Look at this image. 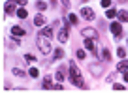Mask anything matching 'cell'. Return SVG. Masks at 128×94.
<instances>
[{
  "label": "cell",
  "instance_id": "1",
  "mask_svg": "<svg viewBox=\"0 0 128 94\" xmlns=\"http://www.w3.org/2000/svg\"><path fill=\"white\" fill-rule=\"evenodd\" d=\"M70 81H72L76 86H79V88H87L85 81L81 79V72H79V68H77V64L74 62V60H70Z\"/></svg>",
  "mask_w": 128,
  "mask_h": 94
},
{
  "label": "cell",
  "instance_id": "2",
  "mask_svg": "<svg viewBox=\"0 0 128 94\" xmlns=\"http://www.w3.org/2000/svg\"><path fill=\"white\" fill-rule=\"evenodd\" d=\"M36 45L38 49L42 51V55H51V42H49V38H45L44 34H38L36 36Z\"/></svg>",
  "mask_w": 128,
  "mask_h": 94
},
{
  "label": "cell",
  "instance_id": "3",
  "mask_svg": "<svg viewBox=\"0 0 128 94\" xmlns=\"http://www.w3.org/2000/svg\"><path fill=\"white\" fill-rule=\"evenodd\" d=\"M83 40H85V49L92 51L96 58H100V53H98V49H96V40H90V38H83Z\"/></svg>",
  "mask_w": 128,
  "mask_h": 94
},
{
  "label": "cell",
  "instance_id": "4",
  "mask_svg": "<svg viewBox=\"0 0 128 94\" xmlns=\"http://www.w3.org/2000/svg\"><path fill=\"white\" fill-rule=\"evenodd\" d=\"M81 36L83 38H90V40H98V30L92 26H85L83 30H81Z\"/></svg>",
  "mask_w": 128,
  "mask_h": 94
},
{
  "label": "cell",
  "instance_id": "5",
  "mask_svg": "<svg viewBox=\"0 0 128 94\" xmlns=\"http://www.w3.org/2000/svg\"><path fill=\"white\" fill-rule=\"evenodd\" d=\"M109 30H111V34L115 36V38H120V34H122V24H120V21H113Z\"/></svg>",
  "mask_w": 128,
  "mask_h": 94
},
{
  "label": "cell",
  "instance_id": "6",
  "mask_svg": "<svg viewBox=\"0 0 128 94\" xmlns=\"http://www.w3.org/2000/svg\"><path fill=\"white\" fill-rule=\"evenodd\" d=\"M81 17L87 19V21H92L94 19V10L88 8V6H83V8H81Z\"/></svg>",
  "mask_w": 128,
  "mask_h": 94
},
{
  "label": "cell",
  "instance_id": "7",
  "mask_svg": "<svg viewBox=\"0 0 128 94\" xmlns=\"http://www.w3.org/2000/svg\"><path fill=\"white\" fill-rule=\"evenodd\" d=\"M88 72H90L94 77H100V74L104 72V66H102V64H90V66H88Z\"/></svg>",
  "mask_w": 128,
  "mask_h": 94
},
{
  "label": "cell",
  "instance_id": "8",
  "mask_svg": "<svg viewBox=\"0 0 128 94\" xmlns=\"http://www.w3.org/2000/svg\"><path fill=\"white\" fill-rule=\"evenodd\" d=\"M56 38H58L60 43H66V42H68V38H70V30H68V28H60V32H58Z\"/></svg>",
  "mask_w": 128,
  "mask_h": 94
},
{
  "label": "cell",
  "instance_id": "9",
  "mask_svg": "<svg viewBox=\"0 0 128 94\" xmlns=\"http://www.w3.org/2000/svg\"><path fill=\"white\" fill-rule=\"evenodd\" d=\"M12 36H17V38L26 36V30H24L23 26H19V24H15V26H12Z\"/></svg>",
  "mask_w": 128,
  "mask_h": 94
},
{
  "label": "cell",
  "instance_id": "10",
  "mask_svg": "<svg viewBox=\"0 0 128 94\" xmlns=\"http://www.w3.org/2000/svg\"><path fill=\"white\" fill-rule=\"evenodd\" d=\"M40 34H44L45 38H49V40H51L53 36H55V26H44V28L40 30Z\"/></svg>",
  "mask_w": 128,
  "mask_h": 94
},
{
  "label": "cell",
  "instance_id": "11",
  "mask_svg": "<svg viewBox=\"0 0 128 94\" xmlns=\"http://www.w3.org/2000/svg\"><path fill=\"white\" fill-rule=\"evenodd\" d=\"M42 88H44V90H53V88H55V85H53V81H51V75H45V77H44V85H42Z\"/></svg>",
  "mask_w": 128,
  "mask_h": 94
},
{
  "label": "cell",
  "instance_id": "12",
  "mask_svg": "<svg viewBox=\"0 0 128 94\" xmlns=\"http://www.w3.org/2000/svg\"><path fill=\"white\" fill-rule=\"evenodd\" d=\"M4 12L8 13V15H12V13H15V2H8V4L4 6Z\"/></svg>",
  "mask_w": 128,
  "mask_h": 94
},
{
  "label": "cell",
  "instance_id": "13",
  "mask_svg": "<svg viewBox=\"0 0 128 94\" xmlns=\"http://www.w3.org/2000/svg\"><path fill=\"white\" fill-rule=\"evenodd\" d=\"M117 17H119L120 23H126L128 21V12L126 10H120V12H117Z\"/></svg>",
  "mask_w": 128,
  "mask_h": 94
},
{
  "label": "cell",
  "instance_id": "14",
  "mask_svg": "<svg viewBox=\"0 0 128 94\" xmlns=\"http://www.w3.org/2000/svg\"><path fill=\"white\" fill-rule=\"evenodd\" d=\"M55 79L58 83H62L64 79H66V75H64V68H58V70H56V74H55Z\"/></svg>",
  "mask_w": 128,
  "mask_h": 94
},
{
  "label": "cell",
  "instance_id": "15",
  "mask_svg": "<svg viewBox=\"0 0 128 94\" xmlns=\"http://www.w3.org/2000/svg\"><path fill=\"white\" fill-rule=\"evenodd\" d=\"M117 72H128V60H120L119 64H117Z\"/></svg>",
  "mask_w": 128,
  "mask_h": 94
},
{
  "label": "cell",
  "instance_id": "16",
  "mask_svg": "<svg viewBox=\"0 0 128 94\" xmlns=\"http://www.w3.org/2000/svg\"><path fill=\"white\" fill-rule=\"evenodd\" d=\"M34 24H36V26H44V24H45V17H44V15H36Z\"/></svg>",
  "mask_w": 128,
  "mask_h": 94
},
{
  "label": "cell",
  "instance_id": "17",
  "mask_svg": "<svg viewBox=\"0 0 128 94\" xmlns=\"http://www.w3.org/2000/svg\"><path fill=\"white\" fill-rule=\"evenodd\" d=\"M102 58H104L106 62H108V60H111V53H109V49H106V47L102 49Z\"/></svg>",
  "mask_w": 128,
  "mask_h": 94
},
{
  "label": "cell",
  "instance_id": "18",
  "mask_svg": "<svg viewBox=\"0 0 128 94\" xmlns=\"http://www.w3.org/2000/svg\"><path fill=\"white\" fill-rule=\"evenodd\" d=\"M60 58H64V49L62 47H58L55 51V60H60Z\"/></svg>",
  "mask_w": 128,
  "mask_h": 94
},
{
  "label": "cell",
  "instance_id": "19",
  "mask_svg": "<svg viewBox=\"0 0 128 94\" xmlns=\"http://www.w3.org/2000/svg\"><path fill=\"white\" fill-rule=\"evenodd\" d=\"M36 10H38V12H44V10H47V4L42 2V0H38V2H36Z\"/></svg>",
  "mask_w": 128,
  "mask_h": 94
},
{
  "label": "cell",
  "instance_id": "20",
  "mask_svg": "<svg viewBox=\"0 0 128 94\" xmlns=\"http://www.w3.org/2000/svg\"><path fill=\"white\" fill-rule=\"evenodd\" d=\"M17 17H19V19H26V17H28V12H26V10H17Z\"/></svg>",
  "mask_w": 128,
  "mask_h": 94
},
{
  "label": "cell",
  "instance_id": "21",
  "mask_svg": "<svg viewBox=\"0 0 128 94\" xmlns=\"http://www.w3.org/2000/svg\"><path fill=\"white\" fill-rule=\"evenodd\" d=\"M106 17H108V19H115V17H117V12H115V10H111V8H108Z\"/></svg>",
  "mask_w": 128,
  "mask_h": 94
},
{
  "label": "cell",
  "instance_id": "22",
  "mask_svg": "<svg viewBox=\"0 0 128 94\" xmlns=\"http://www.w3.org/2000/svg\"><path fill=\"white\" fill-rule=\"evenodd\" d=\"M117 56H119V58H126V49H124V47H119V49H117Z\"/></svg>",
  "mask_w": 128,
  "mask_h": 94
},
{
  "label": "cell",
  "instance_id": "23",
  "mask_svg": "<svg viewBox=\"0 0 128 94\" xmlns=\"http://www.w3.org/2000/svg\"><path fill=\"white\" fill-rule=\"evenodd\" d=\"M28 75H30V77H40V72H38V68H30V70H28Z\"/></svg>",
  "mask_w": 128,
  "mask_h": 94
},
{
  "label": "cell",
  "instance_id": "24",
  "mask_svg": "<svg viewBox=\"0 0 128 94\" xmlns=\"http://www.w3.org/2000/svg\"><path fill=\"white\" fill-rule=\"evenodd\" d=\"M12 74H13V75H17V77H24V75H26L23 70H19V68H13V70H12Z\"/></svg>",
  "mask_w": 128,
  "mask_h": 94
},
{
  "label": "cell",
  "instance_id": "25",
  "mask_svg": "<svg viewBox=\"0 0 128 94\" xmlns=\"http://www.w3.org/2000/svg\"><path fill=\"white\" fill-rule=\"evenodd\" d=\"M76 56H77V58H79V60H87V53H85L83 49H79V51L76 53Z\"/></svg>",
  "mask_w": 128,
  "mask_h": 94
},
{
  "label": "cell",
  "instance_id": "26",
  "mask_svg": "<svg viewBox=\"0 0 128 94\" xmlns=\"http://www.w3.org/2000/svg\"><path fill=\"white\" fill-rule=\"evenodd\" d=\"M10 43H12L13 47H19V45H21V42H19V38H17V36H12V38H10Z\"/></svg>",
  "mask_w": 128,
  "mask_h": 94
},
{
  "label": "cell",
  "instance_id": "27",
  "mask_svg": "<svg viewBox=\"0 0 128 94\" xmlns=\"http://www.w3.org/2000/svg\"><path fill=\"white\" fill-rule=\"evenodd\" d=\"M24 62H36V56H34V55H30V53H28V55H24Z\"/></svg>",
  "mask_w": 128,
  "mask_h": 94
},
{
  "label": "cell",
  "instance_id": "28",
  "mask_svg": "<svg viewBox=\"0 0 128 94\" xmlns=\"http://www.w3.org/2000/svg\"><path fill=\"white\" fill-rule=\"evenodd\" d=\"M113 90H117V92H122V90H124V85H119V83H115V85H113Z\"/></svg>",
  "mask_w": 128,
  "mask_h": 94
},
{
  "label": "cell",
  "instance_id": "29",
  "mask_svg": "<svg viewBox=\"0 0 128 94\" xmlns=\"http://www.w3.org/2000/svg\"><path fill=\"white\" fill-rule=\"evenodd\" d=\"M68 19H70V23H72V24H77V15L70 13V17H68Z\"/></svg>",
  "mask_w": 128,
  "mask_h": 94
},
{
  "label": "cell",
  "instance_id": "30",
  "mask_svg": "<svg viewBox=\"0 0 128 94\" xmlns=\"http://www.w3.org/2000/svg\"><path fill=\"white\" fill-rule=\"evenodd\" d=\"M53 90H56V92H60V90H64L62 83H56V85H55V88H53Z\"/></svg>",
  "mask_w": 128,
  "mask_h": 94
},
{
  "label": "cell",
  "instance_id": "31",
  "mask_svg": "<svg viewBox=\"0 0 128 94\" xmlns=\"http://www.w3.org/2000/svg\"><path fill=\"white\" fill-rule=\"evenodd\" d=\"M111 2H113V0H102V6H104V8H109Z\"/></svg>",
  "mask_w": 128,
  "mask_h": 94
},
{
  "label": "cell",
  "instance_id": "32",
  "mask_svg": "<svg viewBox=\"0 0 128 94\" xmlns=\"http://www.w3.org/2000/svg\"><path fill=\"white\" fill-rule=\"evenodd\" d=\"M60 2H62L64 8H70V0H60Z\"/></svg>",
  "mask_w": 128,
  "mask_h": 94
},
{
  "label": "cell",
  "instance_id": "33",
  "mask_svg": "<svg viewBox=\"0 0 128 94\" xmlns=\"http://www.w3.org/2000/svg\"><path fill=\"white\" fill-rule=\"evenodd\" d=\"M122 74H124V75H122V79H124V83H128V72H122Z\"/></svg>",
  "mask_w": 128,
  "mask_h": 94
},
{
  "label": "cell",
  "instance_id": "34",
  "mask_svg": "<svg viewBox=\"0 0 128 94\" xmlns=\"http://www.w3.org/2000/svg\"><path fill=\"white\" fill-rule=\"evenodd\" d=\"M15 2H17V4H23V6H26V2H28V0H15Z\"/></svg>",
  "mask_w": 128,
  "mask_h": 94
},
{
  "label": "cell",
  "instance_id": "35",
  "mask_svg": "<svg viewBox=\"0 0 128 94\" xmlns=\"http://www.w3.org/2000/svg\"><path fill=\"white\" fill-rule=\"evenodd\" d=\"M119 2H122V4H126V2H128V0H119Z\"/></svg>",
  "mask_w": 128,
  "mask_h": 94
}]
</instances>
